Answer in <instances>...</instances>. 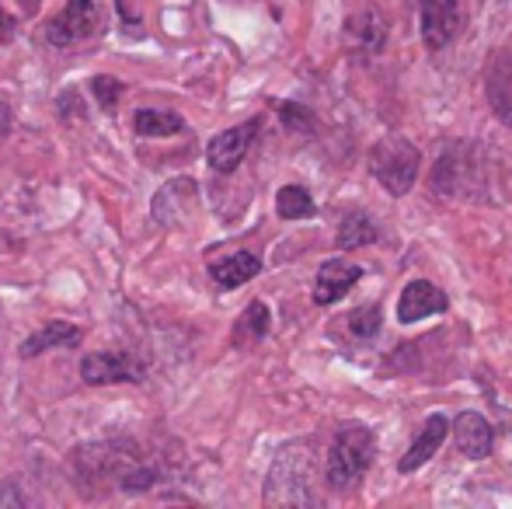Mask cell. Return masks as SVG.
Returning a JSON list of instances; mask_svg holds the SVG:
<instances>
[{
  "instance_id": "6da1fadb",
  "label": "cell",
  "mask_w": 512,
  "mask_h": 509,
  "mask_svg": "<svg viewBox=\"0 0 512 509\" xmlns=\"http://www.w3.org/2000/svg\"><path fill=\"white\" fill-rule=\"evenodd\" d=\"M74 468L81 482H108L122 492H143L157 482V471L143 464L129 443H91L74 450Z\"/></svg>"
},
{
  "instance_id": "7a4b0ae2",
  "label": "cell",
  "mask_w": 512,
  "mask_h": 509,
  "mask_svg": "<svg viewBox=\"0 0 512 509\" xmlns=\"http://www.w3.org/2000/svg\"><path fill=\"white\" fill-rule=\"evenodd\" d=\"M317 457L310 443H290L265 478V506H317Z\"/></svg>"
},
{
  "instance_id": "3957f363",
  "label": "cell",
  "mask_w": 512,
  "mask_h": 509,
  "mask_svg": "<svg viewBox=\"0 0 512 509\" xmlns=\"http://www.w3.org/2000/svg\"><path fill=\"white\" fill-rule=\"evenodd\" d=\"M432 192L446 199H481L488 192V157L481 143H450L432 171Z\"/></svg>"
},
{
  "instance_id": "277c9868",
  "label": "cell",
  "mask_w": 512,
  "mask_h": 509,
  "mask_svg": "<svg viewBox=\"0 0 512 509\" xmlns=\"http://www.w3.org/2000/svg\"><path fill=\"white\" fill-rule=\"evenodd\" d=\"M373 464V433L359 422H349V426L338 429L335 443L328 450V482L335 489H356L363 482V475Z\"/></svg>"
},
{
  "instance_id": "5b68a950",
  "label": "cell",
  "mask_w": 512,
  "mask_h": 509,
  "mask_svg": "<svg viewBox=\"0 0 512 509\" xmlns=\"http://www.w3.org/2000/svg\"><path fill=\"white\" fill-rule=\"evenodd\" d=\"M418 147L405 136H387L370 150V171L391 196H405L418 178Z\"/></svg>"
},
{
  "instance_id": "8992f818",
  "label": "cell",
  "mask_w": 512,
  "mask_h": 509,
  "mask_svg": "<svg viewBox=\"0 0 512 509\" xmlns=\"http://www.w3.org/2000/svg\"><path fill=\"white\" fill-rule=\"evenodd\" d=\"M98 25H102V14L95 0H67V7L46 25V42L60 49L77 46V42H88Z\"/></svg>"
},
{
  "instance_id": "52a82bcc",
  "label": "cell",
  "mask_w": 512,
  "mask_h": 509,
  "mask_svg": "<svg viewBox=\"0 0 512 509\" xmlns=\"http://www.w3.org/2000/svg\"><path fill=\"white\" fill-rule=\"evenodd\" d=\"M81 377L91 387H105V384H140L147 377L143 360L129 353H88L81 360Z\"/></svg>"
},
{
  "instance_id": "ba28073f",
  "label": "cell",
  "mask_w": 512,
  "mask_h": 509,
  "mask_svg": "<svg viewBox=\"0 0 512 509\" xmlns=\"http://www.w3.org/2000/svg\"><path fill=\"white\" fill-rule=\"evenodd\" d=\"M255 136H258V123H244V126H234V129H223V133H216L213 140H209V147H206L209 168L220 171V175L237 171V164L248 157Z\"/></svg>"
},
{
  "instance_id": "9c48e42d",
  "label": "cell",
  "mask_w": 512,
  "mask_h": 509,
  "mask_svg": "<svg viewBox=\"0 0 512 509\" xmlns=\"http://www.w3.org/2000/svg\"><path fill=\"white\" fill-rule=\"evenodd\" d=\"M196 199H199V189H196V182H192V178H171V182L154 196L150 213H154L157 224L178 227V224H185V220H189Z\"/></svg>"
},
{
  "instance_id": "30bf717a",
  "label": "cell",
  "mask_w": 512,
  "mask_h": 509,
  "mask_svg": "<svg viewBox=\"0 0 512 509\" xmlns=\"http://www.w3.org/2000/svg\"><path fill=\"white\" fill-rule=\"evenodd\" d=\"M422 7V39L429 49H446L460 32V4L457 0H418Z\"/></svg>"
},
{
  "instance_id": "8fae6325",
  "label": "cell",
  "mask_w": 512,
  "mask_h": 509,
  "mask_svg": "<svg viewBox=\"0 0 512 509\" xmlns=\"http://www.w3.org/2000/svg\"><path fill=\"white\" fill-rule=\"evenodd\" d=\"M363 279V269L356 262H345V258H331L317 269V279H314V304L321 307H331L352 290V286Z\"/></svg>"
},
{
  "instance_id": "7c38bea8",
  "label": "cell",
  "mask_w": 512,
  "mask_h": 509,
  "mask_svg": "<svg viewBox=\"0 0 512 509\" xmlns=\"http://www.w3.org/2000/svg\"><path fill=\"white\" fill-rule=\"evenodd\" d=\"M446 307H450V300H446V293L439 290L436 283L415 279V283H408L405 293H401L398 318L405 321V325H411V321H422V318H429V314H443Z\"/></svg>"
},
{
  "instance_id": "4fadbf2b",
  "label": "cell",
  "mask_w": 512,
  "mask_h": 509,
  "mask_svg": "<svg viewBox=\"0 0 512 509\" xmlns=\"http://www.w3.org/2000/svg\"><path fill=\"white\" fill-rule=\"evenodd\" d=\"M453 440H457V450L471 461H481V457L492 454V426H488L485 415L478 412H460L453 419Z\"/></svg>"
},
{
  "instance_id": "5bb4252c",
  "label": "cell",
  "mask_w": 512,
  "mask_h": 509,
  "mask_svg": "<svg viewBox=\"0 0 512 509\" xmlns=\"http://www.w3.org/2000/svg\"><path fill=\"white\" fill-rule=\"evenodd\" d=\"M446 433H450V419L446 415H429L422 426V433H418V440L408 447V454L398 461V471L401 475H408V471H418L425 461H429L432 454L439 450V443L446 440Z\"/></svg>"
},
{
  "instance_id": "9a60e30c",
  "label": "cell",
  "mask_w": 512,
  "mask_h": 509,
  "mask_svg": "<svg viewBox=\"0 0 512 509\" xmlns=\"http://www.w3.org/2000/svg\"><path fill=\"white\" fill-rule=\"evenodd\" d=\"M345 35H349V42L359 49V53L373 56V53H380L384 42H387V21L373 11L352 14V18L345 21Z\"/></svg>"
},
{
  "instance_id": "2e32d148",
  "label": "cell",
  "mask_w": 512,
  "mask_h": 509,
  "mask_svg": "<svg viewBox=\"0 0 512 509\" xmlns=\"http://www.w3.org/2000/svg\"><path fill=\"white\" fill-rule=\"evenodd\" d=\"M258 272H262V262H258V255H251V252H237V255H227V258H216V262H209V276H213L223 290L244 286L248 279H255Z\"/></svg>"
},
{
  "instance_id": "e0dca14e",
  "label": "cell",
  "mask_w": 512,
  "mask_h": 509,
  "mask_svg": "<svg viewBox=\"0 0 512 509\" xmlns=\"http://www.w3.org/2000/svg\"><path fill=\"white\" fill-rule=\"evenodd\" d=\"M488 102H492L495 116L512 126V63L506 53L495 56V63L488 67Z\"/></svg>"
},
{
  "instance_id": "ac0fdd59",
  "label": "cell",
  "mask_w": 512,
  "mask_h": 509,
  "mask_svg": "<svg viewBox=\"0 0 512 509\" xmlns=\"http://www.w3.org/2000/svg\"><path fill=\"white\" fill-rule=\"evenodd\" d=\"M84 339V328L70 325V321H53V325L39 328L35 335H28L25 346H21V356H39L46 349H56V346H77Z\"/></svg>"
},
{
  "instance_id": "d6986e66",
  "label": "cell",
  "mask_w": 512,
  "mask_h": 509,
  "mask_svg": "<svg viewBox=\"0 0 512 509\" xmlns=\"http://www.w3.org/2000/svg\"><path fill=\"white\" fill-rule=\"evenodd\" d=\"M380 238V227L373 224L366 213H349V217L342 220V227H338V248L342 252H356V248H363V245H373V241Z\"/></svg>"
},
{
  "instance_id": "ffe728a7",
  "label": "cell",
  "mask_w": 512,
  "mask_h": 509,
  "mask_svg": "<svg viewBox=\"0 0 512 509\" xmlns=\"http://www.w3.org/2000/svg\"><path fill=\"white\" fill-rule=\"evenodd\" d=\"M133 129L140 136H171V133H182L185 119L178 112H161V109H140L133 116Z\"/></svg>"
},
{
  "instance_id": "44dd1931",
  "label": "cell",
  "mask_w": 512,
  "mask_h": 509,
  "mask_svg": "<svg viewBox=\"0 0 512 509\" xmlns=\"http://www.w3.org/2000/svg\"><path fill=\"white\" fill-rule=\"evenodd\" d=\"M276 210L283 220H307L317 213L314 199H310L307 189H300V185H286V189H279L276 196Z\"/></svg>"
},
{
  "instance_id": "7402d4cb",
  "label": "cell",
  "mask_w": 512,
  "mask_h": 509,
  "mask_svg": "<svg viewBox=\"0 0 512 509\" xmlns=\"http://www.w3.org/2000/svg\"><path fill=\"white\" fill-rule=\"evenodd\" d=\"M380 321H384V311H380V304H363L349 318V332L356 335V339H373V335L380 332Z\"/></svg>"
},
{
  "instance_id": "603a6c76",
  "label": "cell",
  "mask_w": 512,
  "mask_h": 509,
  "mask_svg": "<svg viewBox=\"0 0 512 509\" xmlns=\"http://www.w3.org/2000/svg\"><path fill=\"white\" fill-rule=\"evenodd\" d=\"M269 325H272L269 307H265L262 300H255V304H248V311H244V318H241V332H237V335H251V339H265V335H269Z\"/></svg>"
},
{
  "instance_id": "cb8c5ba5",
  "label": "cell",
  "mask_w": 512,
  "mask_h": 509,
  "mask_svg": "<svg viewBox=\"0 0 512 509\" xmlns=\"http://www.w3.org/2000/svg\"><path fill=\"white\" fill-rule=\"evenodd\" d=\"M91 95H95V102L102 105V109H115V102H119V95H122V84L115 81V77H95L91 81Z\"/></svg>"
},
{
  "instance_id": "d4e9b609",
  "label": "cell",
  "mask_w": 512,
  "mask_h": 509,
  "mask_svg": "<svg viewBox=\"0 0 512 509\" xmlns=\"http://www.w3.org/2000/svg\"><path fill=\"white\" fill-rule=\"evenodd\" d=\"M0 506H14V509L28 506V496L18 489V482H0Z\"/></svg>"
},
{
  "instance_id": "484cf974",
  "label": "cell",
  "mask_w": 512,
  "mask_h": 509,
  "mask_svg": "<svg viewBox=\"0 0 512 509\" xmlns=\"http://www.w3.org/2000/svg\"><path fill=\"white\" fill-rule=\"evenodd\" d=\"M279 112L286 116V126H293V129H310V126H314V123H310L307 109H297V105H279Z\"/></svg>"
},
{
  "instance_id": "4316f807",
  "label": "cell",
  "mask_w": 512,
  "mask_h": 509,
  "mask_svg": "<svg viewBox=\"0 0 512 509\" xmlns=\"http://www.w3.org/2000/svg\"><path fill=\"white\" fill-rule=\"evenodd\" d=\"M7 32H11V18H7V14L0 11V39H4Z\"/></svg>"
}]
</instances>
